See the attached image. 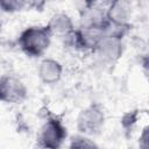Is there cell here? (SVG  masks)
Returning a JSON list of instances; mask_svg holds the SVG:
<instances>
[{
	"mask_svg": "<svg viewBox=\"0 0 149 149\" xmlns=\"http://www.w3.org/2000/svg\"><path fill=\"white\" fill-rule=\"evenodd\" d=\"M51 38L52 35L47 24L30 26L20 33L17 37V44L24 55L37 58L43 56L49 49Z\"/></svg>",
	"mask_w": 149,
	"mask_h": 149,
	"instance_id": "obj_1",
	"label": "cell"
},
{
	"mask_svg": "<svg viewBox=\"0 0 149 149\" xmlns=\"http://www.w3.org/2000/svg\"><path fill=\"white\" fill-rule=\"evenodd\" d=\"M66 127L57 116H49L40 129L37 137L40 149H61L66 139Z\"/></svg>",
	"mask_w": 149,
	"mask_h": 149,
	"instance_id": "obj_2",
	"label": "cell"
},
{
	"mask_svg": "<svg viewBox=\"0 0 149 149\" xmlns=\"http://www.w3.org/2000/svg\"><path fill=\"white\" fill-rule=\"evenodd\" d=\"M105 123V112L100 104L94 102L84 108L77 118V129L81 135H97Z\"/></svg>",
	"mask_w": 149,
	"mask_h": 149,
	"instance_id": "obj_3",
	"label": "cell"
},
{
	"mask_svg": "<svg viewBox=\"0 0 149 149\" xmlns=\"http://www.w3.org/2000/svg\"><path fill=\"white\" fill-rule=\"evenodd\" d=\"M123 36L114 33H108L95 47L93 54L104 64H114L120 59L123 52Z\"/></svg>",
	"mask_w": 149,
	"mask_h": 149,
	"instance_id": "obj_4",
	"label": "cell"
},
{
	"mask_svg": "<svg viewBox=\"0 0 149 149\" xmlns=\"http://www.w3.org/2000/svg\"><path fill=\"white\" fill-rule=\"evenodd\" d=\"M28 90L23 81L13 74L0 77V101L6 104H21L27 99Z\"/></svg>",
	"mask_w": 149,
	"mask_h": 149,
	"instance_id": "obj_5",
	"label": "cell"
},
{
	"mask_svg": "<svg viewBox=\"0 0 149 149\" xmlns=\"http://www.w3.org/2000/svg\"><path fill=\"white\" fill-rule=\"evenodd\" d=\"M132 16V5L125 0H116L106 7V19L112 27L120 29H129Z\"/></svg>",
	"mask_w": 149,
	"mask_h": 149,
	"instance_id": "obj_6",
	"label": "cell"
},
{
	"mask_svg": "<svg viewBox=\"0 0 149 149\" xmlns=\"http://www.w3.org/2000/svg\"><path fill=\"white\" fill-rule=\"evenodd\" d=\"M108 21L106 19V7L98 2H86L80 9V27L105 26Z\"/></svg>",
	"mask_w": 149,
	"mask_h": 149,
	"instance_id": "obj_7",
	"label": "cell"
},
{
	"mask_svg": "<svg viewBox=\"0 0 149 149\" xmlns=\"http://www.w3.org/2000/svg\"><path fill=\"white\" fill-rule=\"evenodd\" d=\"M48 28L52 36H58L62 38H66L74 31V23L72 19L63 12L56 13L50 17L48 22Z\"/></svg>",
	"mask_w": 149,
	"mask_h": 149,
	"instance_id": "obj_8",
	"label": "cell"
},
{
	"mask_svg": "<svg viewBox=\"0 0 149 149\" xmlns=\"http://www.w3.org/2000/svg\"><path fill=\"white\" fill-rule=\"evenodd\" d=\"M37 73L44 84H56L62 78L63 66L54 58H44L38 65Z\"/></svg>",
	"mask_w": 149,
	"mask_h": 149,
	"instance_id": "obj_9",
	"label": "cell"
},
{
	"mask_svg": "<svg viewBox=\"0 0 149 149\" xmlns=\"http://www.w3.org/2000/svg\"><path fill=\"white\" fill-rule=\"evenodd\" d=\"M69 149H99V147L92 140L85 137L84 135H79L71 140Z\"/></svg>",
	"mask_w": 149,
	"mask_h": 149,
	"instance_id": "obj_10",
	"label": "cell"
},
{
	"mask_svg": "<svg viewBox=\"0 0 149 149\" xmlns=\"http://www.w3.org/2000/svg\"><path fill=\"white\" fill-rule=\"evenodd\" d=\"M26 6H29L26 1H17V0H2L0 1V9L6 13H14L22 10Z\"/></svg>",
	"mask_w": 149,
	"mask_h": 149,
	"instance_id": "obj_11",
	"label": "cell"
},
{
	"mask_svg": "<svg viewBox=\"0 0 149 149\" xmlns=\"http://www.w3.org/2000/svg\"><path fill=\"white\" fill-rule=\"evenodd\" d=\"M140 149H148V132L147 128L143 130L140 140Z\"/></svg>",
	"mask_w": 149,
	"mask_h": 149,
	"instance_id": "obj_12",
	"label": "cell"
},
{
	"mask_svg": "<svg viewBox=\"0 0 149 149\" xmlns=\"http://www.w3.org/2000/svg\"><path fill=\"white\" fill-rule=\"evenodd\" d=\"M0 31H1V22H0Z\"/></svg>",
	"mask_w": 149,
	"mask_h": 149,
	"instance_id": "obj_13",
	"label": "cell"
}]
</instances>
